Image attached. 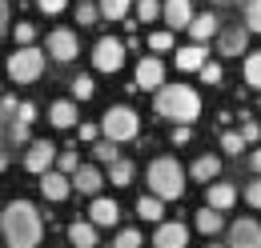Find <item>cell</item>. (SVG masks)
Returning a JSON list of instances; mask_svg holds the SVG:
<instances>
[{"mask_svg":"<svg viewBox=\"0 0 261 248\" xmlns=\"http://www.w3.org/2000/svg\"><path fill=\"white\" fill-rule=\"evenodd\" d=\"M40 212H36L29 200H12L4 212H0V236L8 248H36L40 244Z\"/></svg>","mask_w":261,"mask_h":248,"instance_id":"cell-1","label":"cell"},{"mask_svg":"<svg viewBox=\"0 0 261 248\" xmlns=\"http://www.w3.org/2000/svg\"><path fill=\"white\" fill-rule=\"evenodd\" d=\"M157 116L173 124H193L201 116V96L189 84H161L157 88Z\"/></svg>","mask_w":261,"mask_h":248,"instance_id":"cell-2","label":"cell"},{"mask_svg":"<svg viewBox=\"0 0 261 248\" xmlns=\"http://www.w3.org/2000/svg\"><path fill=\"white\" fill-rule=\"evenodd\" d=\"M149 188H153V196L157 200H181L185 196V168L173 160V156H157L153 164H149Z\"/></svg>","mask_w":261,"mask_h":248,"instance_id":"cell-3","label":"cell"},{"mask_svg":"<svg viewBox=\"0 0 261 248\" xmlns=\"http://www.w3.org/2000/svg\"><path fill=\"white\" fill-rule=\"evenodd\" d=\"M100 132H105V140H109V144L133 140V136L141 132V116L133 112L129 104H113V108L105 112V120H100Z\"/></svg>","mask_w":261,"mask_h":248,"instance_id":"cell-4","label":"cell"},{"mask_svg":"<svg viewBox=\"0 0 261 248\" xmlns=\"http://www.w3.org/2000/svg\"><path fill=\"white\" fill-rule=\"evenodd\" d=\"M40 72H44V52L40 48H16L12 56H8V76L16 80V84H33L40 80Z\"/></svg>","mask_w":261,"mask_h":248,"instance_id":"cell-5","label":"cell"},{"mask_svg":"<svg viewBox=\"0 0 261 248\" xmlns=\"http://www.w3.org/2000/svg\"><path fill=\"white\" fill-rule=\"evenodd\" d=\"M93 64H97V72H121L125 68V44L117 36H100L97 48H93Z\"/></svg>","mask_w":261,"mask_h":248,"instance_id":"cell-6","label":"cell"},{"mask_svg":"<svg viewBox=\"0 0 261 248\" xmlns=\"http://www.w3.org/2000/svg\"><path fill=\"white\" fill-rule=\"evenodd\" d=\"M76 52H81V40H76V32H72V28H53V32H48V56H53V60L68 64Z\"/></svg>","mask_w":261,"mask_h":248,"instance_id":"cell-7","label":"cell"},{"mask_svg":"<svg viewBox=\"0 0 261 248\" xmlns=\"http://www.w3.org/2000/svg\"><path fill=\"white\" fill-rule=\"evenodd\" d=\"M225 248H261V228L257 220H233L229 224V244Z\"/></svg>","mask_w":261,"mask_h":248,"instance_id":"cell-8","label":"cell"},{"mask_svg":"<svg viewBox=\"0 0 261 248\" xmlns=\"http://www.w3.org/2000/svg\"><path fill=\"white\" fill-rule=\"evenodd\" d=\"M153 244L157 248H185L189 244V228L181 220H161L157 232H153Z\"/></svg>","mask_w":261,"mask_h":248,"instance_id":"cell-9","label":"cell"},{"mask_svg":"<svg viewBox=\"0 0 261 248\" xmlns=\"http://www.w3.org/2000/svg\"><path fill=\"white\" fill-rule=\"evenodd\" d=\"M237 204V188L225 184V180H213V184H205V208H213V212H229Z\"/></svg>","mask_w":261,"mask_h":248,"instance_id":"cell-10","label":"cell"},{"mask_svg":"<svg viewBox=\"0 0 261 248\" xmlns=\"http://www.w3.org/2000/svg\"><path fill=\"white\" fill-rule=\"evenodd\" d=\"M53 160H57V144L33 140V144H29V156H24V168H29V172H48Z\"/></svg>","mask_w":261,"mask_h":248,"instance_id":"cell-11","label":"cell"},{"mask_svg":"<svg viewBox=\"0 0 261 248\" xmlns=\"http://www.w3.org/2000/svg\"><path fill=\"white\" fill-rule=\"evenodd\" d=\"M133 80H137V88H153V92H157L165 84V64L157 60V56H145V60L137 64V76H133Z\"/></svg>","mask_w":261,"mask_h":248,"instance_id":"cell-12","label":"cell"},{"mask_svg":"<svg viewBox=\"0 0 261 248\" xmlns=\"http://www.w3.org/2000/svg\"><path fill=\"white\" fill-rule=\"evenodd\" d=\"M161 16H165V24H169V32L189 28V20H193V4H189V0H165Z\"/></svg>","mask_w":261,"mask_h":248,"instance_id":"cell-13","label":"cell"},{"mask_svg":"<svg viewBox=\"0 0 261 248\" xmlns=\"http://www.w3.org/2000/svg\"><path fill=\"white\" fill-rule=\"evenodd\" d=\"M100 184H105V176H100V168H93V164H81V168L68 176V188H76V192H85V196H97Z\"/></svg>","mask_w":261,"mask_h":248,"instance_id":"cell-14","label":"cell"},{"mask_svg":"<svg viewBox=\"0 0 261 248\" xmlns=\"http://www.w3.org/2000/svg\"><path fill=\"white\" fill-rule=\"evenodd\" d=\"M117 216H121V204H117V200L93 196V208H89V224H93V228H109V224H117Z\"/></svg>","mask_w":261,"mask_h":248,"instance_id":"cell-15","label":"cell"},{"mask_svg":"<svg viewBox=\"0 0 261 248\" xmlns=\"http://www.w3.org/2000/svg\"><path fill=\"white\" fill-rule=\"evenodd\" d=\"M189 176H193V180H201V184H213V180L221 176V156H213V152L197 156L193 168H189Z\"/></svg>","mask_w":261,"mask_h":248,"instance_id":"cell-16","label":"cell"},{"mask_svg":"<svg viewBox=\"0 0 261 248\" xmlns=\"http://www.w3.org/2000/svg\"><path fill=\"white\" fill-rule=\"evenodd\" d=\"M40 192H44V200H65L72 188H68V176L48 168V172H40Z\"/></svg>","mask_w":261,"mask_h":248,"instance_id":"cell-17","label":"cell"},{"mask_svg":"<svg viewBox=\"0 0 261 248\" xmlns=\"http://www.w3.org/2000/svg\"><path fill=\"white\" fill-rule=\"evenodd\" d=\"M217 28H221V24H217V16H213V12H201V16H193V20H189L193 44H205L209 36H217Z\"/></svg>","mask_w":261,"mask_h":248,"instance_id":"cell-18","label":"cell"},{"mask_svg":"<svg viewBox=\"0 0 261 248\" xmlns=\"http://www.w3.org/2000/svg\"><path fill=\"white\" fill-rule=\"evenodd\" d=\"M205 60H209L205 44H189V48H177V68H181V72H197V68H201Z\"/></svg>","mask_w":261,"mask_h":248,"instance_id":"cell-19","label":"cell"},{"mask_svg":"<svg viewBox=\"0 0 261 248\" xmlns=\"http://www.w3.org/2000/svg\"><path fill=\"white\" fill-rule=\"evenodd\" d=\"M245 44H249V32L241 28V24L221 32V52H225V56H241V52H245Z\"/></svg>","mask_w":261,"mask_h":248,"instance_id":"cell-20","label":"cell"},{"mask_svg":"<svg viewBox=\"0 0 261 248\" xmlns=\"http://www.w3.org/2000/svg\"><path fill=\"white\" fill-rule=\"evenodd\" d=\"M68 240L76 248H93L97 244V228H93L89 220H72V224H68Z\"/></svg>","mask_w":261,"mask_h":248,"instance_id":"cell-21","label":"cell"},{"mask_svg":"<svg viewBox=\"0 0 261 248\" xmlns=\"http://www.w3.org/2000/svg\"><path fill=\"white\" fill-rule=\"evenodd\" d=\"M48 120H53V128H72L76 124V104L72 100H57L48 108Z\"/></svg>","mask_w":261,"mask_h":248,"instance_id":"cell-22","label":"cell"},{"mask_svg":"<svg viewBox=\"0 0 261 248\" xmlns=\"http://www.w3.org/2000/svg\"><path fill=\"white\" fill-rule=\"evenodd\" d=\"M197 228H201L205 236H217V232L225 228V216L213 212V208H201V212H197Z\"/></svg>","mask_w":261,"mask_h":248,"instance_id":"cell-23","label":"cell"},{"mask_svg":"<svg viewBox=\"0 0 261 248\" xmlns=\"http://www.w3.org/2000/svg\"><path fill=\"white\" fill-rule=\"evenodd\" d=\"M137 216H141V220H153V224H161V216H165L161 200H157V196H141V200H137Z\"/></svg>","mask_w":261,"mask_h":248,"instance_id":"cell-24","label":"cell"},{"mask_svg":"<svg viewBox=\"0 0 261 248\" xmlns=\"http://www.w3.org/2000/svg\"><path fill=\"white\" fill-rule=\"evenodd\" d=\"M109 180H113L117 188L133 184V164H129V160H121V156H117V160L109 164Z\"/></svg>","mask_w":261,"mask_h":248,"instance_id":"cell-25","label":"cell"},{"mask_svg":"<svg viewBox=\"0 0 261 248\" xmlns=\"http://www.w3.org/2000/svg\"><path fill=\"white\" fill-rule=\"evenodd\" d=\"M125 12H129V0H100L97 4V16H105V20H125Z\"/></svg>","mask_w":261,"mask_h":248,"instance_id":"cell-26","label":"cell"},{"mask_svg":"<svg viewBox=\"0 0 261 248\" xmlns=\"http://www.w3.org/2000/svg\"><path fill=\"white\" fill-rule=\"evenodd\" d=\"M245 84H249V88H261V56L257 52L245 56Z\"/></svg>","mask_w":261,"mask_h":248,"instance_id":"cell-27","label":"cell"},{"mask_svg":"<svg viewBox=\"0 0 261 248\" xmlns=\"http://www.w3.org/2000/svg\"><path fill=\"white\" fill-rule=\"evenodd\" d=\"M173 44H177V40H173V32H169V28L149 32V48H153V52H173Z\"/></svg>","mask_w":261,"mask_h":248,"instance_id":"cell-28","label":"cell"},{"mask_svg":"<svg viewBox=\"0 0 261 248\" xmlns=\"http://www.w3.org/2000/svg\"><path fill=\"white\" fill-rule=\"evenodd\" d=\"M245 32H261V0L245 4Z\"/></svg>","mask_w":261,"mask_h":248,"instance_id":"cell-29","label":"cell"},{"mask_svg":"<svg viewBox=\"0 0 261 248\" xmlns=\"http://www.w3.org/2000/svg\"><path fill=\"white\" fill-rule=\"evenodd\" d=\"M93 92H97L93 76H76V80H72V96H76V100H93Z\"/></svg>","mask_w":261,"mask_h":248,"instance_id":"cell-30","label":"cell"},{"mask_svg":"<svg viewBox=\"0 0 261 248\" xmlns=\"http://www.w3.org/2000/svg\"><path fill=\"white\" fill-rule=\"evenodd\" d=\"M76 168H81V156L76 152H61L57 156V172H61V176H72Z\"/></svg>","mask_w":261,"mask_h":248,"instance_id":"cell-31","label":"cell"},{"mask_svg":"<svg viewBox=\"0 0 261 248\" xmlns=\"http://www.w3.org/2000/svg\"><path fill=\"white\" fill-rule=\"evenodd\" d=\"M145 240H141V232L137 228H125V232H117V240H113V248H141Z\"/></svg>","mask_w":261,"mask_h":248,"instance_id":"cell-32","label":"cell"},{"mask_svg":"<svg viewBox=\"0 0 261 248\" xmlns=\"http://www.w3.org/2000/svg\"><path fill=\"white\" fill-rule=\"evenodd\" d=\"M157 16H161V4H157V0H141V4H137V20L149 24V20H157Z\"/></svg>","mask_w":261,"mask_h":248,"instance_id":"cell-33","label":"cell"},{"mask_svg":"<svg viewBox=\"0 0 261 248\" xmlns=\"http://www.w3.org/2000/svg\"><path fill=\"white\" fill-rule=\"evenodd\" d=\"M221 148H225L229 156H241V148H245V140H241L237 132H221Z\"/></svg>","mask_w":261,"mask_h":248,"instance_id":"cell-34","label":"cell"},{"mask_svg":"<svg viewBox=\"0 0 261 248\" xmlns=\"http://www.w3.org/2000/svg\"><path fill=\"white\" fill-rule=\"evenodd\" d=\"M76 20H81V24H97V20H100V16H97V4L81 0V4H76Z\"/></svg>","mask_w":261,"mask_h":248,"instance_id":"cell-35","label":"cell"},{"mask_svg":"<svg viewBox=\"0 0 261 248\" xmlns=\"http://www.w3.org/2000/svg\"><path fill=\"white\" fill-rule=\"evenodd\" d=\"M93 156H97L100 164H113V160H117V148H113L109 140H97V144H93Z\"/></svg>","mask_w":261,"mask_h":248,"instance_id":"cell-36","label":"cell"},{"mask_svg":"<svg viewBox=\"0 0 261 248\" xmlns=\"http://www.w3.org/2000/svg\"><path fill=\"white\" fill-rule=\"evenodd\" d=\"M197 72H201V80H205V84H221V64H209V60H205Z\"/></svg>","mask_w":261,"mask_h":248,"instance_id":"cell-37","label":"cell"},{"mask_svg":"<svg viewBox=\"0 0 261 248\" xmlns=\"http://www.w3.org/2000/svg\"><path fill=\"white\" fill-rule=\"evenodd\" d=\"M33 36H36V28L29 24V20H20V24H16V44H20V48H29V44H33Z\"/></svg>","mask_w":261,"mask_h":248,"instance_id":"cell-38","label":"cell"},{"mask_svg":"<svg viewBox=\"0 0 261 248\" xmlns=\"http://www.w3.org/2000/svg\"><path fill=\"white\" fill-rule=\"evenodd\" d=\"M16 120L33 128V120H36V104H33V100H24V104H16Z\"/></svg>","mask_w":261,"mask_h":248,"instance_id":"cell-39","label":"cell"},{"mask_svg":"<svg viewBox=\"0 0 261 248\" xmlns=\"http://www.w3.org/2000/svg\"><path fill=\"white\" fill-rule=\"evenodd\" d=\"M8 140H12V144H24V140H29V124L12 120V124H8Z\"/></svg>","mask_w":261,"mask_h":248,"instance_id":"cell-40","label":"cell"},{"mask_svg":"<svg viewBox=\"0 0 261 248\" xmlns=\"http://www.w3.org/2000/svg\"><path fill=\"white\" fill-rule=\"evenodd\" d=\"M237 136H241V140H245V144H253V140H257V136H261V128H257V120H245V124H241V132H237Z\"/></svg>","mask_w":261,"mask_h":248,"instance_id":"cell-41","label":"cell"},{"mask_svg":"<svg viewBox=\"0 0 261 248\" xmlns=\"http://www.w3.org/2000/svg\"><path fill=\"white\" fill-rule=\"evenodd\" d=\"M65 4H68V0H36V8H40V12H48V16L65 12Z\"/></svg>","mask_w":261,"mask_h":248,"instance_id":"cell-42","label":"cell"},{"mask_svg":"<svg viewBox=\"0 0 261 248\" xmlns=\"http://www.w3.org/2000/svg\"><path fill=\"white\" fill-rule=\"evenodd\" d=\"M245 200H249V208H257V204H261V184H257V180H249V188H245Z\"/></svg>","mask_w":261,"mask_h":248,"instance_id":"cell-43","label":"cell"},{"mask_svg":"<svg viewBox=\"0 0 261 248\" xmlns=\"http://www.w3.org/2000/svg\"><path fill=\"white\" fill-rule=\"evenodd\" d=\"M189 124H173V144H189Z\"/></svg>","mask_w":261,"mask_h":248,"instance_id":"cell-44","label":"cell"},{"mask_svg":"<svg viewBox=\"0 0 261 248\" xmlns=\"http://www.w3.org/2000/svg\"><path fill=\"white\" fill-rule=\"evenodd\" d=\"M8 116H16V96H4L0 100V120H8Z\"/></svg>","mask_w":261,"mask_h":248,"instance_id":"cell-45","label":"cell"},{"mask_svg":"<svg viewBox=\"0 0 261 248\" xmlns=\"http://www.w3.org/2000/svg\"><path fill=\"white\" fill-rule=\"evenodd\" d=\"M97 136H100L97 124H81V140H97Z\"/></svg>","mask_w":261,"mask_h":248,"instance_id":"cell-46","label":"cell"},{"mask_svg":"<svg viewBox=\"0 0 261 248\" xmlns=\"http://www.w3.org/2000/svg\"><path fill=\"white\" fill-rule=\"evenodd\" d=\"M8 32V0H0V36Z\"/></svg>","mask_w":261,"mask_h":248,"instance_id":"cell-47","label":"cell"},{"mask_svg":"<svg viewBox=\"0 0 261 248\" xmlns=\"http://www.w3.org/2000/svg\"><path fill=\"white\" fill-rule=\"evenodd\" d=\"M4 168H8V152L0 148V172H4Z\"/></svg>","mask_w":261,"mask_h":248,"instance_id":"cell-48","label":"cell"},{"mask_svg":"<svg viewBox=\"0 0 261 248\" xmlns=\"http://www.w3.org/2000/svg\"><path fill=\"white\" fill-rule=\"evenodd\" d=\"M205 248H225V244H205Z\"/></svg>","mask_w":261,"mask_h":248,"instance_id":"cell-49","label":"cell"},{"mask_svg":"<svg viewBox=\"0 0 261 248\" xmlns=\"http://www.w3.org/2000/svg\"><path fill=\"white\" fill-rule=\"evenodd\" d=\"M0 136H4V120H0Z\"/></svg>","mask_w":261,"mask_h":248,"instance_id":"cell-50","label":"cell"},{"mask_svg":"<svg viewBox=\"0 0 261 248\" xmlns=\"http://www.w3.org/2000/svg\"><path fill=\"white\" fill-rule=\"evenodd\" d=\"M213 4H229V0H213Z\"/></svg>","mask_w":261,"mask_h":248,"instance_id":"cell-51","label":"cell"}]
</instances>
